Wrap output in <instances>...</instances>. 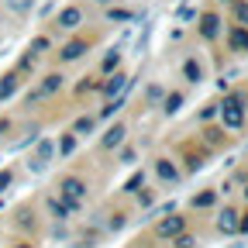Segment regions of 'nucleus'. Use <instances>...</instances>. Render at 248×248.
Returning <instances> with one entry per match:
<instances>
[{"mask_svg":"<svg viewBox=\"0 0 248 248\" xmlns=\"http://www.w3.org/2000/svg\"><path fill=\"white\" fill-rule=\"evenodd\" d=\"M145 183V172H135L128 183H124V193H138V186Z\"/></svg>","mask_w":248,"mask_h":248,"instance_id":"22","label":"nucleus"},{"mask_svg":"<svg viewBox=\"0 0 248 248\" xmlns=\"http://www.w3.org/2000/svg\"><path fill=\"white\" fill-rule=\"evenodd\" d=\"M183 76L190 79V83H200V79H203V69H200V62H197V59H186V62H183Z\"/></svg>","mask_w":248,"mask_h":248,"instance_id":"10","label":"nucleus"},{"mask_svg":"<svg viewBox=\"0 0 248 248\" xmlns=\"http://www.w3.org/2000/svg\"><path fill=\"white\" fill-rule=\"evenodd\" d=\"M124 135H128V131H124V124H114V128H110V131L104 135V141H100V145H104V148L110 152V148H117V145L124 141Z\"/></svg>","mask_w":248,"mask_h":248,"instance_id":"8","label":"nucleus"},{"mask_svg":"<svg viewBox=\"0 0 248 248\" xmlns=\"http://www.w3.org/2000/svg\"><path fill=\"white\" fill-rule=\"evenodd\" d=\"M7 183H11V169H4V172H0V190H4Z\"/></svg>","mask_w":248,"mask_h":248,"instance_id":"30","label":"nucleus"},{"mask_svg":"<svg viewBox=\"0 0 248 248\" xmlns=\"http://www.w3.org/2000/svg\"><path fill=\"white\" fill-rule=\"evenodd\" d=\"M228 45L234 52H248V28H234L231 35H228Z\"/></svg>","mask_w":248,"mask_h":248,"instance_id":"7","label":"nucleus"},{"mask_svg":"<svg viewBox=\"0 0 248 248\" xmlns=\"http://www.w3.org/2000/svg\"><path fill=\"white\" fill-rule=\"evenodd\" d=\"M214 200H217V193H214V190H207V193H200V197H193V207H197V210H203V207H210Z\"/></svg>","mask_w":248,"mask_h":248,"instance_id":"19","label":"nucleus"},{"mask_svg":"<svg viewBox=\"0 0 248 248\" xmlns=\"http://www.w3.org/2000/svg\"><path fill=\"white\" fill-rule=\"evenodd\" d=\"M52 155H55V145H52V141H38V155H35V159H38L42 166L52 159Z\"/></svg>","mask_w":248,"mask_h":248,"instance_id":"16","label":"nucleus"},{"mask_svg":"<svg viewBox=\"0 0 248 248\" xmlns=\"http://www.w3.org/2000/svg\"><path fill=\"white\" fill-rule=\"evenodd\" d=\"M48 207H52V214L59 217V221H66V217H69V207H66V203H62V200H55V197L48 200Z\"/></svg>","mask_w":248,"mask_h":248,"instance_id":"18","label":"nucleus"},{"mask_svg":"<svg viewBox=\"0 0 248 248\" xmlns=\"http://www.w3.org/2000/svg\"><path fill=\"white\" fill-rule=\"evenodd\" d=\"M124 90H128V76H121V73H114V79H110V83L104 86V93H107L110 100H114V97H121Z\"/></svg>","mask_w":248,"mask_h":248,"instance_id":"9","label":"nucleus"},{"mask_svg":"<svg viewBox=\"0 0 248 248\" xmlns=\"http://www.w3.org/2000/svg\"><path fill=\"white\" fill-rule=\"evenodd\" d=\"M7 4V11H14V14H28L31 7H35V0H4Z\"/></svg>","mask_w":248,"mask_h":248,"instance_id":"15","label":"nucleus"},{"mask_svg":"<svg viewBox=\"0 0 248 248\" xmlns=\"http://www.w3.org/2000/svg\"><path fill=\"white\" fill-rule=\"evenodd\" d=\"M107 228H110V231H121V228H124V214H114L110 221H107Z\"/></svg>","mask_w":248,"mask_h":248,"instance_id":"26","label":"nucleus"},{"mask_svg":"<svg viewBox=\"0 0 248 248\" xmlns=\"http://www.w3.org/2000/svg\"><path fill=\"white\" fill-rule=\"evenodd\" d=\"M73 148H76V135H62L59 138V155H73Z\"/></svg>","mask_w":248,"mask_h":248,"instance_id":"17","label":"nucleus"},{"mask_svg":"<svg viewBox=\"0 0 248 248\" xmlns=\"http://www.w3.org/2000/svg\"><path fill=\"white\" fill-rule=\"evenodd\" d=\"M59 200L66 203L69 210H76L83 200H86V183L79 176H66V179H59Z\"/></svg>","mask_w":248,"mask_h":248,"instance_id":"1","label":"nucleus"},{"mask_svg":"<svg viewBox=\"0 0 248 248\" xmlns=\"http://www.w3.org/2000/svg\"><path fill=\"white\" fill-rule=\"evenodd\" d=\"M17 248H35V245H17Z\"/></svg>","mask_w":248,"mask_h":248,"instance_id":"31","label":"nucleus"},{"mask_svg":"<svg viewBox=\"0 0 248 248\" xmlns=\"http://www.w3.org/2000/svg\"><path fill=\"white\" fill-rule=\"evenodd\" d=\"M176 248H197V241H193L190 234H186V231H183V234L176 238Z\"/></svg>","mask_w":248,"mask_h":248,"instance_id":"24","label":"nucleus"},{"mask_svg":"<svg viewBox=\"0 0 248 248\" xmlns=\"http://www.w3.org/2000/svg\"><path fill=\"white\" fill-rule=\"evenodd\" d=\"M155 172H159V179H166V183H179V169H176L169 159H159V162H155Z\"/></svg>","mask_w":248,"mask_h":248,"instance_id":"6","label":"nucleus"},{"mask_svg":"<svg viewBox=\"0 0 248 248\" xmlns=\"http://www.w3.org/2000/svg\"><path fill=\"white\" fill-rule=\"evenodd\" d=\"M234 17H238L241 24H248V4H234Z\"/></svg>","mask_w":248,"mask_h":248,"instance_id":"25","label":"nucleus"},{"mask_svg":"<svg viewBox=\"0 0 248 248\" xmlns=\"http://www.w3.org/2000/svg\"><path fill=\"white\" fill-rule=\"evenodd\" d=\"M90 131H93V117H79L73 124V135H90Z\"/></svg>","mask_w":248,"mask_h":248,"instance_id":"20","label":"nucleus"},{"mask_svg":"<svg viewBox=\"0 0 248 248\" xmlns=\"http://www.w3.org/2000/svg\"><path fill=\"white\" fill-rule=\"evenodd\" d=\"M245 200H248V186H245Z\"/></svg>","mask_w":248,"mask_h":248,"instance_id":"32","label":"nucleus"},{"mask_svg":"<svg viewBox=\"0 0 248 248\" xmlns=\"http://www.w3.org/2000/svg\"><path fill=\"white\" fill-rule=\"evenodd\" d=\"M179 104H183V93H169L162 107H166V114H176V110H179Z\"/></svg>","mask_w":248,"mask_h":248,"instance_id":"21","label":"nucleus"},{"mask_svg":"<svg viewBox=\"0 0 248 248\" xmlns=\"http://www.w3.org/2000/svg\"><path fill=\"white\" fill-rule=\"evenodd\" d=\"M79 21H83V14H79V7H66V11H62V14H59V24H62V28H76Z\"/></svg>","mask_w":248,"mask_h":248,"instance_id":"11","label":"nucleus"},{"mask_svg":"<svg viewBox=\"0 0 248 248\" xmlns=\"http://www.w3.org/2000/svg\"><path fill=\"white\" fill-rule=\"evenodd\" d=\"M217 31H221V17H217V14H203L200 17V35L203 38H217Z\"/></svg>","mask_w":248,"mask_h":248,"instance_id":"5","label":"nucleus"},{"mask_svg":"<svg viewBox=\"0 0 248 248\" xmlns=\"http://www.w3.org/2000/svg\"><path fill=\"white\" fill-rule=\"evenodd\" d=\"M86 52V42H69L66 48H62V59H66V62H73V59H79Z\"/></svg>","mask_w":248,"mask_h":248,"instance_id":"12","label":"nucleus"},{"mask_svg":"<svg viewBox=\"0 0 248 248\" xmlns=\"http://www.w3.org/2000/svg\"><path fill=\"white\" fill-rule=\"evenodd\" d=\"M59 86H62V76H59V73H52V76H45V83H42V90H38V93H42V97H48V93H55Z\"/></svg>","mask_w":248,"mask_h":248,"instance_id":"14","label":"nucleus"},{"mask_svg":"<svg viewBox=\"0 0 248 248\" xmlns=\"http://www.w3.org/2000/svg\"><path fill=\"white\" fill-rule=\"evenodd\" d=\"M238 231H241V234H248V214H245V217H238Z\"/></svg>","mask_w":248,"mask_h":248,"instance_id":"29","label":"nucleus"},{"mask_svg":"<svg viewBox=\"0 0 248 248\" xmlns=\"http://www.w3.org/2000/svg\"><path fill=\"white\" fill-rule=\"evenodd\" d=\"M110 17H114V21H128L131 14H128V11H110Z\"/></svg>","mask_w":248,"mask_h":248,"instance_id":"28","label":"nucleus"},{"mask_svg":"<svg viewBox=\"0 0 248 248\" xmlns=\"http://www.w3.org/2000/svg\"><path fill=\"white\" fill-rule=\"evenodd\" d=\"M238 210L234 207H224L221 214H217V231H221V234H238Z\"/></svg>","mask_w":248,"mask_h":248,"instance_id":"4","label":"nucleus"},{"mask_svg":"<svg viewBox=\"0 0 248 248\" xmlns=\"http://www.w3.org/2000/svg\"><path fill=\"white\" fill-rule=\"evenodd\" d=\"M221 121H224V128H241V121H245V100L238 97H224L221 104Z\"/></svg>","mask_w":248,"mask_h":248,"instance_id":"2","label":"nucleus"},{"mask_svg":"<svg viewBox=\"0 0 248 248\" xmlns=\"http://www.w3.org/2000/svg\"><path fill=\"white\" fill-rule=\"evenodd\" d=\"M117 62H121V55H117V52H110V55L104 59V73H114V69H117Z\"/></svg>","mask_w":248,"mask_h":248,"instance_id":"23","label":"nucleus"},{"mask_svg":"<svg viewBox=\"0 0 248 248\" xmlns=\"http://www.w3.org/2000/svg\"><path fill=\"white\" fill-rule=\"evenodd\" d=\"M14 90H17V76L11 73V76H4V79H0V100H7Z\"/></svg>","mask_w":248,"mask_h":248,"instance_id":"13","label":"nucleus"},{"mask_svg":"<svg viewBox=\"0 0 248 248\" xmlns=\"http://www.w3.org/2000/svg\"><path fill=\"white\" fill-rule=\"evenodd\" d=\"M48 48V38H35V42H31V52H45Z\"/></svg>","mask_w":248,"mask_h":248,"instance_id":"27","label":"nucleus"},{"mask_svg":"<svg viewBox=\"0 0 248 248\" xmlns=\"http://www.w3.org/2000/svg\"><path fill=\"white\" fill-rule=\"evenodd\" d=\"M183 231H186V217H179V214L162 217V221L155 224V234H159V238H179Z\"/></svg>","mask_w":248,"mask_h":248,"instance_id":"3","label":"nucleus"}]
</instances>
